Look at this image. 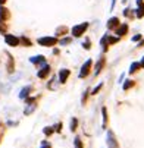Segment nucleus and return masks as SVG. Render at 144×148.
<instances>
[{"mask_svg":"<svg viewBox=\"0 0 144 148\" xmlns=\"http://www.w3.org/2000/svg\"><path fill=\"white\" fill-rule=\"evenodd\" d=\"M7 57H9V65H7V72L9 73H12L13 72V67H15V65H13V59H12V56L7 53Z\"/></svg>","mask_w":144,"mask_h":148,"instance_id":"f3484780","label":"nucleus"},{"mask_svg":"<svg viewBox=\"0 0 144 148\" xmlns=\"http://www.w3.org/2000/svg\"><path fill=\"white\" fill-rule=\"evenodd\" d=\"M6 3V0H0V5H5Z\"/></svg>","mask_w":144,"mask_h":148,"instance_id":"e433bc0d","label":"nucleus"},{"mask_svg":"<svg viewBox=\"0 0 144 148\" xmlns=\"http://www.w3.org/2000/svg\"><path fill=\"white\" fill-rule=\"evenodd\" d=\"M105 63H106V59H105L103 56H101V57L97 60V63H96V71H94V75H96V76L100 73V71H101V69H103Z\"/></svg>","mask_w":144,"mask_h":148,"instance_id":"f8f14e48","label":"nucleus"},{"mask_svg":"<svg viewBox=\"0 0 144 148\" xmlns=\"http://www.w3.org/2000/svg\"><path fill=\"white\" fill-rule=\"evenodd\" d=\"M119 40L118 37H112V35H109V34H106V35H103V38L100 40V46L105 48V51L107 50V47L110 46V44H115V43Z\"/></svg>","mask_w":144,"mask_h":148,"instance_id":"20e7f679","label":"nucleus"},{"mask_svg":"<svg viewBox=\"0 0 144 148\" xmlns=\"http://www.w3.org/2000/svg\"><path fill=\"white\" fill-rule=\"evenodd\" d=\"M19 41L22 43V44H24V46H28V47L31 46V41H30V40H28L27 37H21V38H19Z\"/></svg>","mask_w":144,"mask_h":148,"instance_id":"b1692460","label":"nucleus"},{"mask_svg":"<svg viewBox=\"0 0 144 148\" xmlns=\"http://www.w3.org/2000/svg\"><path fill=\"white\" fill-rule=\"evenodd\" d=\"M135 12H137V18L141 19L143 16H144V5H140V6H138V9L135 10Z\"/></svg>","mask_w":144,"mask_h":148,"instance_id":"a211bd4d","label":"nucleus"},{"mask_svg":"<svg viewBox=\"0 0 144 148\" xmlns=\"http://www.w3.org/2000/svg\"><path fill=\"white\" fill-rule=\"evenodd\" d=\"M91 66H93V60H91V59H88L87 62L81 66V71H80V75H78L81 79H82V78H87V76L90 75V72H91Z\"/></svg>","mask_w":144,"mask_h":148,"instance_id":"39448f33","label":"nucleus"},{"mask_svg":"<svg viewBox=\"0 0 144 148\" xmlns=\"http://www.w3.org/2000/svg\"><path fill=\"white\" fill-rule=\"evenodd\" d=\"M71 41H72V38H71V37H66V38H63V40L59 41V44H60V46H66V44H69Z\"/></svg>","mask_w":144,"mask_h":148,"instance_id":"5701e85b","label":"nucleus"},{"mask_svg":"<svg viewBox=\"0 0 144 148\" xmlns=\"http://www.w3.org/2000/svg\"><path fill=\"white\" fill-rule=\"evenodd\" d=\"M50 71H52V69H50V66H49V65H44V66L41 67L38 72H37V76L40 78V79H44V78H47V76H49Z\"/></svg>","mask_w":144,"mask_h":148,"instance_id":"6e6552de","label":"nucleus"},{"mask_svg":"<svg viewBox=\"0 0 144 148\" xmlns=\"http://www.w3.org/2000/svg\"><path fill=\"white\" fill-rule=\"evenodd\" d=\"M69 126H71V130H75V129H77V126H78V120H77V117H72Z\"/></svg>","mask_w":144,"mask_h":148,"instance_id":"aec40b11","label":"nucleus"},{"mask_svg":"<svg viewBox=\"0 0 144 148\" xmlns=\"http://www.w3.org/2000/svg\"><path fill=\"white\" fill-rule=\"evenodd\" d=\"M30 62L34 63V65H46V59H44V56L38 54V56H32L30 59Z\"/></svg>","mask_w":144,"mask_h":148,"instance_id":"9b49d317","label":"nucleus"},{"mask_svg":"<svg viewBox=\"0 0 144 148\" xmlns=\"http://www.w3.org/2000/svg\"><path fill=\"white\" fill-rule=\"evenodd\" d=\"M140 67H141V63H137V62L131 63V66H130V73H135Z\"/></svg>","mask_w":144,"mask_h":148,"instance_id":"dca6fc26","label":"nucleus"},{"mask_svg":"<svg viewBox=\"0 0 144 148\" xmlns=\"http://www.w3.org/2000/svg\"><path fill=\"white\" fill-rule=\"evenodd\" d=\"M11 18V12L6 9V7H3V5H0V19L2 21H6Z\"/></svg>","mask_w":144,"mask_h":148,"instance_id":"4468645a","label":"nucleus"},{"mask_svg":"<svg viewBox=\"0 0 144 148\" xmlns=\"http://www.w3.org/2000/svg\"><path fill=\"white\" fill-rule=\"evenodd\" d=\"M140 63H141V66H143V67H144V57H143V59H141V62H140Z\"/></svg>","mask_w":144,"mask_h":148,"instance_id":"c9c22d12","label":"nucleus"},{"mask_svg":"<svg viewBox=\"0 0 144 148\" xmlns=\"http://www.w3.org/2000/svg\"><path fill=\"white\" fill-rule=\"evenodd\" d=\"M140 38H141V35H135V37H134V38H132V40H134V41H138V40H140Z\"/></svg>","mask_w":144,"mask_h":148,"instance_id":"473e14b6","label":"nucleus"},{"mask_svg":"<svg viewBox=\"0 0 144 148\" xmlns=\"http://www.w3.org/2000/svg\"><path fill=\"white\" fill-rule=\"evenodd\" d=\"M74 144H75V148H84V147H82V141H81V138H80V136L75 138Z\"/></svg>","mask_w":144,"mask_h":148,"instance_id":"4be33fe9","label":"nucleus"},{"mask_svg":"<svg viewBox=\"0 0 144 148\" xmlns=\"http://www.w3.org/2000/svg\"><path fill=\"white\" fill-rule=\"evenodd\" d=\"M121 25L119 22V18H116V16H113V18H110L107 21V29H116L118 27Z\"/></svg>","mask_w":144,"mask_h":148,"instance_id":"9d476101","label":"nucleus"},{"mask_svg":"<svg viewBox=\"0 0 144 148\" xmlns=\"http://www.w3.org/2000/svg\"><path fill=\"white\" fill-rule=\"evenodd\" d=\"M87 28H88V24L87 22H82L80 25H75V27H72V29H71L72 37H81V35H84V32L87 31Z\"/></svg>","mask_w":144,"mask_h":148,"instance_id":"f03ea898","label":"nucleus"},{"mask_svg":"<svg viewBox=\"0 0 144 148\" xmlns=\"http://www.w3.org/2000/svg\"><path fill=\"white\" fill-rule=\"evenodd\" d=\"M65 32H68V28H66V27L57 28V31H56V35H59V34H65Z\"/></svg>","mask_w":144,"mask_h":148,"instance_id":"a878e982","label":"nucleus"},{"mask_svg":"<svg viewBox=\"0 0 144 148\" xmlns=\"http://www.w3.org/2000/svg\"><path fill=\"white\" fill-rule=\"evenodd\" d=\"M115 2H116V0H112V6H110V9H113V7H115Z\"/></svg>","mask_w":144,"mask_h":148,"instance_id":"72a5a7b5","label":"nucleus"},{"mask_svg":"<svg viewBox=\"0 0 144 148\" xmlns=\"http://www.w3.org/2000/svg\"><path fill=\"white\" fill-rule=\"evenodd\" d=\"M106 144H107V148H119V142H118V139H116V136L112 130H107Z\"/></svg>","mask_w":144,"mask_h":148,"instance_id":"7ed1b4c3","label":"nucleus"},{"mask_svg":"<svg viewBox=\"0 0 144 148\" xmlns=\"http://www.w3.org/2000/svg\"><path fill=\"white\" fill-rule=\"evenodd\" d=\"M6 29H7V27L3 24V21L0 19V32H2V34H6Z\"/></svg>","mask_w":144,"mask_h":148,"instance_id":"393cba45","label":"nucleus"},{"mask_svg":"<svg viewBox=\"0 0 144 148\" xmlns=\"http://www.w3.org/2000/svg\"><path fill=\"white\" fill-rule=\"evenodd\" d=\"M69 75H71L69 69H60V71H59V82L66 84V79H68V76H69Z\"/></svg>","mask_w":144,"mask_h":148,"instance_id":"1a4fd4ad","label":"nucleus"},{"mask_svg":"<svg viewBox=\"0 0 144 148\" xmlns=\"http://www.w3.org/2000/svg\"><path fill=\"white\" fill-rule=\"evenodd\" d=\"M101 86H103V85H101V84H100V85L97 86V88H94V90H93V92H91V94H93V95H96V94H97V92H99V91L101 90Z\"/></svg>","mask_w":144,"mask_h":148,"instance_id":"c756f323","label":"nucleus"},{"mask_svg":"<svg viewBox=\"0 0 144 148\" xmlns=\"http://www.w3.org/2000/svg\"><path fill=\"white\" fill-rule=\"evenodd\" d=\"M101 115H103V128H106V123H107V109L106 107L101 109Z\"/></svg>","mask_w":144,"mask_h":148,"instance_id":"6ab92c4d","label":"nucleus"},{"mask_svg":"<svg viewBox=\"0 0 144 148\" xmlns=\"http://www.w3.org/2000/svg\"><path fill=\"white\" fill-rule=\"evenodd\" d=\"M126 32H128V25H126V24H121L119 27L116 28V34H118L119 37L126 35Z\"/></svg>","mask_w":144,"mask_h":148,"instance_id":"ddd939ff","label":"nucleus"},{"mask_svg":"<svg viewBox=\"0 0 144 148\" xmlns=\"http://www.w3.org/2000/svg\"><path fill=\"white\" fill-rule=\"evenodd\" d=\"M82 46H84V48H85V50H90V48H91V43H90V40L87 38L85 43H82Z\"/></svg>","mask_w":144,"mask_h":148,"instance_id":"bb28decb","label":"nucleus"},{"mask_svg":"<svg viewBox=\"0 0 144 148\" xmlns=\"http://www.w3.org/2000/svg\"><path fill=\"white\" fill-rule=\"evenodd\" d=\"M31 90H32L31 86H25V88H22V90H21V94H19V98H22V100H24V98H27V97H28V94L31 92Z\"/></svg>","mask_w":144,"mask_h":148,"instance_id":"2eb2a0df","label":"nucleus"},{"mask_svg":"<svg viewBox=\"0 0 144 148\" xmlns=\"http://www.w3.org/2000/svg\"><path fill=\"white\" fill-rule=\"evenodd\" d=\"M27 104H28V106H27V109L24 110V113L28 116V115H31V113L37 109V98L36 97H31V98L27 97Z\"/></svg>","mask_w":144,"mask_h":148,"instance_id":"423d86ee","label":"nucleus"},{"mask_svg":"<svg viewBox=\"0 0 144 148\" xmlns=\"http://www.w3.org/2000/svg\"><path fill=\"white\" fill-rule=\"evenodd\" d=\"M132 12H134V10H131V9H125L124 15H125V16H131V15H132Z\"/></svg>","mask_w":144,"mask_h":148,"instance_id":"7c9ffc66","label":"nucleus"},{"mask_svg":"<svg viewBox=\"0 0 144 148\" xmlns=\"http://www.w3.org/2000/svg\"><path fill=\"white\" fill-rule=\"evenodd\" d=\"M55 128H56V129H55L56 132H60V130H62V123H57V125H56Z\"/></svg>","mask_w":144,"mask_h":148,"instance_id":"2f4dec72","label":"nucleus"},{"mask_svg":"<svg viewBox=\"0 0 144 148\" xmlns=\"http://www.w3.org/2000/svg\"><path fill=\"white\" fill-rule=\"evenodd\" d=\"M5 41H6V44L11 46V47H16V46H18L19 43H21L18 37L11 35V34H6V35H5Z\"/></svg>","mask_w":144,"mask_h":148,"instance_id":"0eeeda50","label":"nucleus"},{"mask_svg":"<svg viewBox=\"0 0 144 148\" xmlns=\"http://www.w3.org/2000/svg\"><path fill=\"white\" fill-rule=\"evenodd\" d=\"M131 86H134V81H131V79L125 81V84H124V90H125V91H126V90H130Z\"/></svg>","mask_w":144,"mask_h":148,"instance_id":"412c9836","label":"nucleus"},{"mask_svg":"<svg viewBox=\"0 0 144 148\" xmlns=\"http://www.w3.org/2000/svg\"><path fill=\"white\" fill-rule=\"evenodd\" d=\"M40 148H52V145H50L47 141H43V142H41V147Z\"/></svg>","mask_w":144,"mask_h":148,"instance_id":"c85d7f7f","label":"nucleus"},{"mask_svg":"<svg viewBox=\"0 0 144 148\" xmlns=\"http://www.w3.org/2000/svg\"><path fill=\"white\" fill-rule=\"evenodd\" d=\"M43 132H44L46 135H52V134H53V128H44Z\"/></svg>","mask_w":144,"mask_h":148,"instance_id":"cd10ccee","label":"nucleus"},{"mask_svg":"<svg viewBox=\"0 0 144 148\" xmlns=\"http://www.w3.org/2000/svg\"><path fill=\"white\" fill-rule=\"evenodd\" d=\"M137 5L140 6V5H143V0H137Z\"/></svg>","mask_w":144,"mask_h":148,"instance_id":"f704fd0d","label":"nucleus"},{"mask_svg":"<svg viewBox=\"0 0 144 148\" xmlns=\"http://www.w3.org/2000/svg\"><path fill=\"white\" fill-rule=\"evenodd\" d=\"M37 43L40 46H43V47H53V46H56L57 43H59V40L56 38V37H41V38H38L37 40Z\"/></svg>","mask_w":144,"mask_h":148,"instance_id":"f257e3e1","label":"nucleus"}]
</instances>
